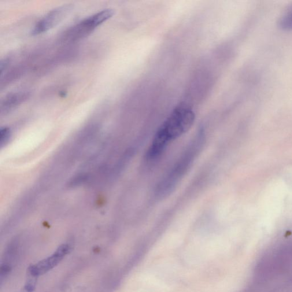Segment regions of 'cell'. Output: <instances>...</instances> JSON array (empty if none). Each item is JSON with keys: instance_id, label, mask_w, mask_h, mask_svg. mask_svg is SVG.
I'll return each instance as SVG.
<instances>
[{"instance_id": "cell-3", "label": "cell", "mask_w": 292, "mask_h": 292, "mask_svg": "<svg viewBox=\"0 0 292 292\" xmlns=\"http://www.w3.org/2000/svg\"><path fill=\"white\" fill-rule=\"evenodd\" d=\"M72 8V5H64L50 11L36 25L32 34L39 35L55 27L68 15Z\"/></svg>"}, {"instance_id": "cell-1", "label": "cell", "mask_w": 292, "mask_h": 292, "mask_svg": "<svg viewBox=\"0 0 292 292\" xmlns=\"http://www.w3.org/2000/svg\"><path fill=\"white\" fill-rule=\"evenodd\" d=\"M195 121V114L190 106H177L159 128L148 149L147 160H154L160 156L170 143L190 130Z\"/></svg>"}, {"instance_id": "cell-5", "label": "cell", "mask_w": 292, "mask_h": 292, "mask_svg": "<svg viewBox=\"0 0 292 292\" xmlns=\"http://www.w3.org/2000/svg\"><path fill=\"white\" fill-rule=\"evenodd\" d=\"M30 97L28 91H18L12 92L6 95L1 104V113L2 114L8 113L17 107L27 101Z\"/></svg>"}, {"instance_id": "cell-6", "label": "cell", "mask_w": 292, "mask_h": 292, "mask_svg": "<svg viewBox=\"0 0 292 292\" xmlns=\"http://www.w3.org/2000/svg\"><path fill=\"white\" fill-rule=\"evenodd\" d=\"M279 27L286 32L292 31V3L284 10L278 21Z\"/></svg>"}, {"instance_id": "cell-4", "label": "cell", "mask_w": 292, "mask_h": 292, "mask_svg": "<svg viewBox=\"0 0 292 292\" xmlns=\"http://www.w3.org/2000/svg\"><path fill=\"white\" fill-rule=\"evenodd\" d=\"M70 250L69 246L62 245L52 255L40 261L38 264L32 265L29 269V273L33 277L45 274L60 263L66 255L69 252Z\"/></svg>"}, {"instance_id": "cell-7", "label": "cell", "mask_w": 292, "mask_h": 292, "mask_svg": "<svg viewBox=\"0 0 292 292\" xmlns=\"http://www.w3.org/2000/svg\"><path fill=\"white\" fill-rule=\"evenodd\" d=\"M11 136V132L8 127H2L0 130V145L1 147L4 146L9 142Z\"/></svg>"}, {"instance_id": "cell-2", "label": "cell", "mask_w": 292, "mask_h": 292, "mask_svg": "<svg viewBox=\"0 0 292 292\" xmlns=\"http://www.w3.org/2000/svg\"><path fill=\"white\" fill-rule=\"evenodd\" d=\"M114 14V10L110 9L103 10L95 13L70 29L67 32L66 37L72 40L83 39L89 35L99 25L113 17Z\"/></svg>"}]
</instances>
